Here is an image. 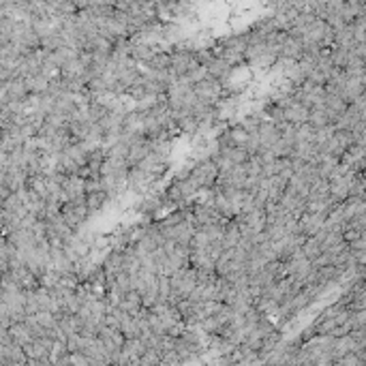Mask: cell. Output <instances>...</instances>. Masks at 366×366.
<instances>
[{"label": "cell", "instance_id": "1", "mask_svg": "<svg viewBox=\"0 0 366 366\" xmlns=\"http://www.w3.org/2000/svg\"><path fill=\"white\" fill-rule=\"evenodd\" d=\"M197 230H200V225H197L193 214L178 221L176 225H161V232L165 234L167 240H174L176 244H184V246H191Z\"/></svg>", "mask_w": 366, "mask_h": 366}, {"label": "cell", "instance_id": "4", "mask_svg": "<svg viewBox=\"0 0 366 366\" xmlns=\"http://www.w3.org/2000/svg\"><path fill=\"white\" fill-rule=\"evenodd\" d=\"M88 195V178L81 174H71L63 178V197L65 202H86Z\"/></svg>", "mask_w": 366, "mask_h": 366}, {"label": "cell", "instance_id": "9", "mask_svg": "<svg viewBox=\"0 0 366 366\" xmlns=\"http://www.w3.org/2000/svg\"><path fill=\"white\" fill-rule=\"evenodd\" d=\"M195 90H197V99L204 101V103H210V105H214L221 99V95H223L221 79H216L212 75L202 79L200 83H195Z\"/></svg>", "mask_w": 366, "mask_h": 366}, {"label": "cell", "instance_id": "2", "mask_svg": "<svg viewBox=\"0 0 366 366\" xmlns=\"http://www.w3.org/2000/svg\"><path fill=\"white\" fill-rule=\"evenodd\" d=\"M170 278H172V287H174V292L180 300L189 298L197 289V285H200V272H197V268H193V266H186V268L178 270Z\"/></svg>", "mask_w": 366, "mask_h": 366}, {"label": "cell", "instance_id": "7", "mask_svg": "<svg viewBox=\"0 0 366 366\" xmlns=\"http://www.w3.org/2000/svg\"><path fill=\"white\" fill-rule=\"evenodd\" d=\"M61 214L65 216V221L71 225V228H81L83 223L88 221V216L93 214L86 206V202H65L61 208Z\"/></svg>", "mask_w": 366, "mask_h": 366}, {"label": "cell", "instance_id": "3", "mask_svg": "<svg viewBox=\"0 0 366 366\" xmlns=\"http://www.w3.org/2000/svg\"><path fill=\"white\" fill-rule=\"evenodd\" d=\"M197 184H200V189H206V186H214L218 182V176H221V167L214 159H206L202 163H197L191 174H189Z\"/></svg>", "mask_w": 366, "mask_h": 366}, {"label": "cell", "instance_id": "6", "mask_svg": "<svg viewBox=\"0 0 366 366\" xmlns=\"http://www.w3.org/2000/svg\"><path fill=\"white\" fill-rule=\"evenodd\" d=\"M31 97L24 77H11L3 81V103H24Z\"/></svg>", "mask_w": 366, "mask_h": 366}, {"label": "cell", "instance_id": "10", "mask_svg": "<svg viewBox=\"0 0 366 366\" xmlns=\"http://www.w3.org/2000/svg\"><path fill=\"white\" fill-rule=\"evenodd\" d=\"M197 65V58H193L191 54H186V51H180V54H174L172 56V71L178 75V77H184L189 71H193Z\"/></svg>", "mask_w": 366, "mask_h": 366}, {"label": "cell", "instance_id": "11", "mask_svg": "<svg viewBox=\"0 0 366 366\" xmlns=\"http://www.w3.org/2000/svg\"><path fill=\"white\" fill-rule=\"evenodd\" d=\"M109 197H111V195H109L105 189L88 191V195H86V206H88V210H90V212H99V210H103V206L107 204Z\"/></svg>", "mask_w": 366, "mask_h": 366}, {"label": "cell", "instance_id": "8", "mask_svg": "<svg viewBox=\"0 0 366 366\" xmlns=\"http://www.w3.org/2000/svg\"><path fill=\"white\" fill-rule=\"evenodd\" d=\"M99 339H101V343L105 345V349L111 353V358H114L120 349H122V345H125V341H127V336L122 334V330L120 328H111V326H101V330H99Z\"/></svg>", "mask_w": 366, "mask_h": 366}, {"label": "cell", "instance_id": "5", "mask_svg": "<svg viewBox=\"0 0 366 366\" xmlns=\"http://www.w3.org/2000/svg\"><path fill=\"white\" fill-rule=\"evenodd\" d=\"M248 170H246V163L236 165L232 170H225L218 176V189H246L248 184Z\"/></svg>", "mask_w": 366, "mask_h": 366}]
</instances>
